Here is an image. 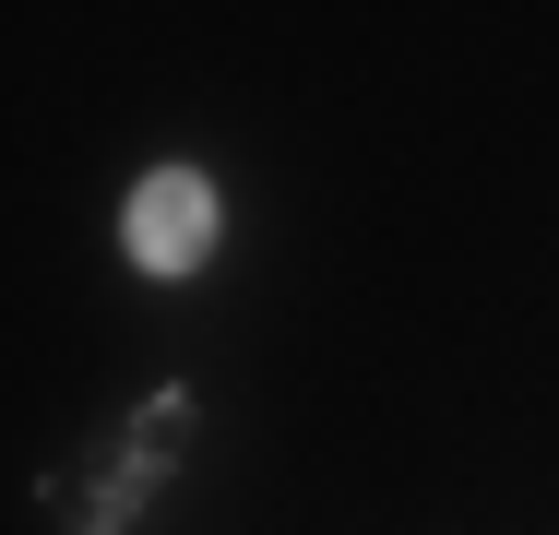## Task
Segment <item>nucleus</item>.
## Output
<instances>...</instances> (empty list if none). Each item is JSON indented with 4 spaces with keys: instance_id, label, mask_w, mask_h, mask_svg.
I'll return each mask as SVG.
<instances>
[{
    "instance_id": "obj_1",
    "label": "nucleus",
    "mask_w": 559,
    "mask_h": 535,
    "mask_svg": "<svg viewBox=\"0 0 559 535\" xmlns=\"http://www.w3.org/2000/svg\"><path fill=\"white\" fill-rule=\"evenodd\" d=\"M215 250V191L191 179V167H155L143 191H131V262L143 274H191Z\"/></svg>"
}]
</instances>
